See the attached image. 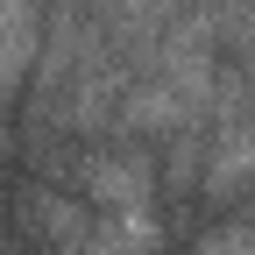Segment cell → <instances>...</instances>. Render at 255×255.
Returning <instances> with one entry per match:
<instances>
[{
	"label": "cell",
	"mask_w": 255,
	"mask_h": 255,
	"mask_svg": "<svg viewBox=\"0 0 255 255\" xmlns=\"http://www.w3.org/2000/svg\"><path fill=\"white\" fill-rule=\"evenodd\" d=\"M36 64V0H0V100Z\"/></svg>",
	"instance_id": "6da1fadb"
}]
</instances>
